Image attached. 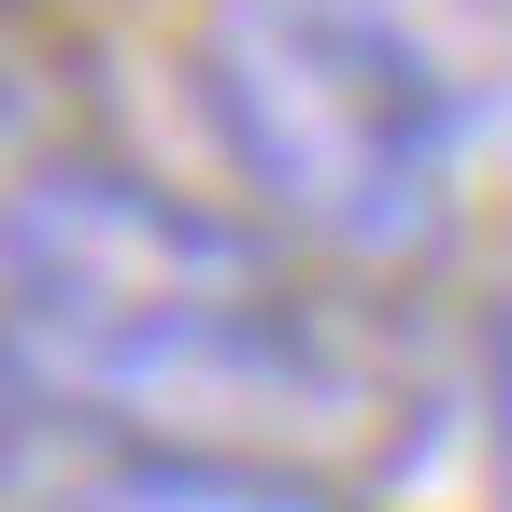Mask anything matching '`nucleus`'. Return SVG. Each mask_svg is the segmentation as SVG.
Returning a JSON list of instances; mask_svg holds the SVG:
<instances>
[{
	"label": "nucleus",
	"instance_id": "nucleus-3",
	"mask_svg": "<svg viewBox=\"0 0 512 512\" xmlns=\"http://www.w3.org/2000/svg\"><path fill=\"white\" fill-rule=\"evenodd\" d=\"M43 512H370L328 470H242V456H86L43 484Z\"/></svg>",
	"mask_w": 512,
	"mask_h": 512
},
{
	"label": "nucleus",
	"instance_id": "nucleus-2",
	"mask_svg": "<svg viewBox=\"0 0 512 512\" xmlns=\"http://www.w3.org/2000/svg\"><path fill=\"white\" fill-rule=\"evenodd\" d=\"M271 285H299V256H271L242 214L185 200V185L128 171L100 143H57L15 200H0V370L43 399V427L114 356L200 328V313H242Z\"/></svg>",
	"mask_w": 512,
	"mask_h": 512
},
{
	"label": "nucleus",
	"instance_id": "nucleus-5",
	"mask_svg": "<svg viewBox=\"0 0 512 512\" xmlns=\"http://www.w3.org/2000/svg\"><path fill=\"white\" fill-rule=\"evenodd\" d=\"M43 399H29V384L15 370H0V512H43Z\"/></svg>",
	"mask_w": 512,
	"mask_h": 512
},
{
	"label": "nucleus",
	"instance_id": "nucleus-6",
	"mask_svg": "<svg viewBox=\"0 0 512 512\" xmlns=\"http://www.w3.org/2000/svg\"><path fill=\"white\" fill-rule=\"evenodd\" d=\"M43 157H57V128H43V114L15 100V72H0V200H15V185H29Z\"/></svg>",
	"mask_w": 512,
	"mask_h": 512
},
{
	"label": "nucleus",
	"instance_id": "nucleus-1",
	"mask_svg": "<svg viewBox=\"0 0 512 512\" xmlns=\"http://www.w3.org/2000/svg\"><path fill=\"white\" fill-rule=\"evenodd\" d=\"M185 100L242 185V228L328 285L427 271L512 114V0H200Z\"/></svg>",
	"mask_w": 512,
	"mask_h": 512
},
{
	"label": "nucleus",
	"instance_id": "nucleus-4",
	"mask_svg": "<svg viewBox=\"0 0 512 512\" xmlns=\"http://www.w3.org/2000/svg\"><path fill=\"white\" fill-rule=\"evenodd\" d=\"M470 413H484V456H498V498H512V285L470 328Z\"/></svg>",
	"mask_w": 512,
	"mask_h": 512
}]
</instances>
